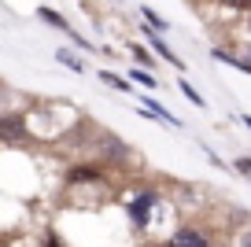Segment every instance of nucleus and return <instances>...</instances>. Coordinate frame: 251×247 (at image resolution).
<instances>
[{
	"label": "nucleus",
	"instance_id": "6",
	"mask_svg": "<svg viewBox=\"0 0 251 247\" xmlns=\"http://www.w3.org/2000/svg\"><path fill=\"white\" fill-rule=\"evenodd\" d=\"M71 181H74V185H78V181H100V170H96V166H74Z\"/></svg>",
	"mask_w": 251,
	"mask_h": 247
},
{
	"label": "nucleus",
	"instance_id": "2",
	"mask_svg": "<svg viewBox=\"0 0 251 247\" xmlns=\"http://www.w3.org/2000/svg\"><path fill=\"white\" fill-rule=\"evenodd\" d=\"M166 247H211V244H207V232L200 229H177Z\"/></svg>",
	"mask_w": 251,
	"mask_h": 247
},
{
	"label": "nucleus",
	"instance_id": "18",
	"mask_svg": "<svg viewBox=\"0 0 251 247\" xmlns=\"http://www.w3.org/2000/svg\"><path fill=\"white\" fill-rule=\"evenodd\" d=\"M244 122H248V129H251V115H248V118H244Z\"/></svg>",
	"mask_w": 251,
	"mask_h": 247
},
{
	"label": "nucleus",
	"instance_id": "4",
	"mask_svg": "<svg viewBox=\"0 0 251 247\" xmlns=\"http://www.w3.org/2000/svg\"><path fill=\"white\" fill-rule=\"evenodd\" d=\"M144 33H148V41H151V48H155V52H159V55H163V59H166V63H174V67H177V70H181V67H185V63H181V59H177V55H174V52H170V48H166V41H163V37H159V33H151V30H144Z\"/></svg>",
	"mask_w": 251,
	"mask_h": 247
},
{
	"label": "nucleus",
	"instance_id": "7",
	"mask_svg": "<svg viewBox=\"0 0 251 247\" xmlns=\"http://www.w3.org/2000/svg\"><path fill=\"white\" fill-rule=\"evenodd\" d=\"M37 15H41V19H45V23H52V26H59V30H71V26H67V19H63V15H59V11H48V8H41V11H37Z\"/></svg>",
	"mask_w": 251,
	"mask_h": 247
},
{
	"label": "nucleus",
	"instance_id": "17",
	"mask_svg": "<svg viewBox=\"0 0 251 247\" xmlns=\"http://www.w3.org/2000/svg\"><path fill=\"white\" fill-rule=\"evenodd\" d=\"M41 247H63V244H59V240H55V236H48V240H45V244H41Z\"/></svg>",
	"mask_w": 251,
	"mask_h": 247
},
{
	"label": "nucleus",
	"instance_id": "15",
	"mask_svg": "<svg viewBox=\"0 0 251 247\" xmlns=\"http://www.w3.org/2000/svg\"><path fill=\"white\" fill-rule=\"evenodd\" d=\"M133 55H137V63H151V55L144 52V48H137V45H133Z\"/></svg>",
	"mask_w": 251,
	"mask_h": 247
},
{
	"label": "nucleus",
	"instance_id": "8",
	"mask_svg": "<svg viewBox=\"0 0 251 247\" xmlns=\"http://www.w3.org/2000/svg\"><path fill=\"white\" fill-rule=\"evenodd\" d=\"M100 77H103V81H107L111 89H122V93H129V81H122V77H118V74H107V70H103Z\"/></svg>",
	"mask_w": 251,
	"mask_h": 247
},
{
	"label": "nucleus",
	"instance_id": "3",
	"mask_svg": "<svg viewBox=\"0 0 251 247\" xmlns=\"http://www.w3.org/2000/svg\"><path fill=\"white\" fill-rule=\"evenodd\" d=\"M0 140H26V122L19 115L0 118Z\"/></svg>",
	"mask_w": 251,
	"mask_h": 247
},
{
	"label": "nucleus",
	"instance_id": "13",
	"mask_svg": "<svg viewBox=\"0 0 251 247\" xmlns=\"http://www.w3.org/2000/svg\"><path fill=\"white\" fill-rule=\"evenodd\" d=\"M236 247H251V225H248V229H240V236H236Z\"/></svg>",
	"mask_w": 251,
	"mask_h": 247
},
{
	"label": "nucleus",
	"instance_id": "5",
	"mask_svg": "<svg viewBox=\"0 0 251 247\" xmlns=\"http://www.w3.org/2000/svg\"><path fill=\"white\" fill-rule=\"evenodd\" d=\"M100 148H103V155H107V159H126V151H129V148H126L122 140H115V137H103Z\"/></svg>",
	"mask_w": 251,
	"mask_h": 247
},
{
	"label": "nucleus",
	"instance_id": "9",
	"mask_svg": "<svg viewBox=\"0 0 251 247\" xmlns=\"http://www.w3.org/2000/svg\"><path fill=\"white\" fill-rule=\"evenodd\" d=\"M55 59H59V63H63V67H71V70H81V63H78V59H74V55H71V52H67V48H59V52H55Z\"/></svg>",
	"mask_w": 251,
	"mask_h": 247
},
{
	"label": "nucleus",
	"instance_id": "10",
	"mask_svg": "<svg viewBox=\"0 0 251 247\" xmlns=\"http://www.w3.org/2000/svg\"><path fill=\"white\" fill-rule=\"evenodd\" d=\"M181 93H185V96H188V100L196 103V107H203V96H200V93H196V89L188 85V81H181Z\"/></svg>",
	"mask_w": 251,
	"mask_h": 247
},
{
	"label": "nucleus",
	"instance_id": "11",
	"mask_svg": "<svg viewBox=\"0 0 251 247\" xmlns=\"http://www.w3.org/2000/svg\"><path fill=\"white\" fill-rule=\"evenodd\" d=\"M144 19H148V23L155 26V30H166V19H159V15H155L151 8H144Z\"/></svg>",
	"mask_w": 251,
	"mask_h": 247
},
{
	"label": "nucleus",
	"instance_id": "1",
	"mask_svg": "<svg viewBox=\"0 0 251 247\" xmlns=\"http://www.w3.org/2000/svg\"><path fill=\"white\" fill-rule=\"evenodd\" d=\"M151 207H155V192H141L133 203H129V222H133L137 229H144V225H148Z\"/></svg>",
	"mask_w": 251,
	"mask_h": 247
},
{
	"label": "nucleus",
	"instance_id": "12",
	"mask_svg": "<svg viewBox=\"0 0 251 247\" xmlns=\"http://www.w3.org/2000/svg\"><path fill=\"white\" fill-rule=\"evenodd\" d=\"M226 8H233V11H244V8H251V0H222Z\"/></svg>",
	"mask_w": 251,
	"mask_h": 247
},
{
	"label": "nucleus",
	"instance_id": "16",
	"mask_svg": "<svg viewBox=\"0 0 251 247\" xmlns=\"http://www.w3.org/2000/svg\"><path fill=\"white\" fill-rule=\"evenodd\" d=\"M236 170H240V173H251V159H236Z\"/></svg>",
	"mask_w": 251,
	"mask_h": 247
},
{
	"label": "nucleus",
	"instance_id": "14",
	"mask_svg": "<svg viewBox=\"0 0 251 247\" xmlns=\"http://www.w3.org/2000/svg\"><path fill=\"white\" fill-rule=\"evenodd\" d=\"M133 77L141 81V85H155V77H151V74H144V70H133Z\"/></svg>",
	"mask_w": 251,
	"mask_h": 247
}]
</instances>
